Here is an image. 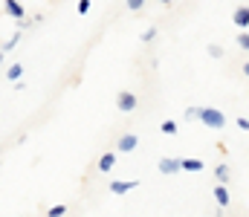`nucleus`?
I'll return each instance as SVG.
<instances>
[{
    "label": "nucleus",
    "instance_id": "obj_1",
    "mask_svg": "<svg viewBox=\"0 0 249 217\" xmlns=\"http://www.w3.org/2000/svg\"><path fill=\"white\" fill-rule=\"evenodd\" d=\"M197 119H200L206 128H212V131H220V128H226V116H223L217 107H200Z\"/></svg>",
    "mask_w": 249,
    "mask_h": 217
},
{
    "label": "nucleus",
    "instance_id": "obj_2",
    "mask_svg": "<svg viewBox=\"0 0 249 217\" xmlns=\"http://www.w3.org/2000/svg\"><path fill=\"white\" fill-rule=\"evenodd\" d=\"M116 104H119V110H122V113H130V110H136L139 99H136L130 90H122V93H119V99H116Z\"/></svg>",
    "mask_w": 249,
    "mask_h": 217
},
{
    "label": "nucleus",
    "instance_id": "obj_3",
    "mask_svg": "<svg viewBox=\"0 0 249 217\" xmlns=\"http://www.w3.org/2000/svg\"><path fill=\"white\" fill-rule=\"evenodd\" d=\"M3 6H6V15H9V17H15L18 23H23V20H26V9H23L18 0H3Z\"/></svg>",
    "mask_w": 249,
    "mask_h": 217
},
{
    "label": "nucleus",
    "instance_id": "obj_4",
    "mask_svg": "<svg viewBox=\"0 0 249 217\" xmlns=\"http://www.w3.org/2000/svg\"><path fill=\"white\" fill-rule=\"evenodd\" d=\"M133 188H139V180H113V183H110V191H113V194H127V191H133Z\"/></svg>",
    "mask_w": 249,
    "mask_h": 217
},
{
    "label": "nucleus",
    "instance_id": "obj_5",
    "mask_svg": "<svg viewBox=\"0 0 249 217\" xmlns=\"http://www.w3.org/2000/svg\"><path fill=\"white\" fill-rule=\"evenodd\" d=\"M232 20H235V26H238L241 32H247V26H249V6H238V9H235V15H232Z\"/></svg>",
    "mask_w": 249,
    "mask_h": 217
},
{
    "label": "nucleus",
    "instance_id": "obj_6",
    "mask_svg": "<svg viewBox=\"0 0 249 217\" xmlns=\"http://www.w3.org/2000/svg\"><path fill=\"white\" fill-rule=\"evenodd\" d=\"M157 168H160L162 174H177V171H180V159H177V156H162Z\"/></svg>",
    "mask_w": 249,
    "mask_h": 217
},
{
    "label": "nucleus",
    "instance_id": "obj_7",
    "mask_svg": "<svg viewBox=\"0 0 249 217\" xmlns=\"http://www.w3.org/2000/svg\"><path fill=\"white\" fill-rule=\"evenodd\" d=\"M136 145H139V136H136V134H122V136H119V150H122V153L136 150Z\"/></svg>",
    "mask_w": 249,
    "mask_h": 217
},
{
    "label": "nucleus",
    "instance_id": "obj_8",
    "mask_svg": "<svg viewBox=\"0 0 249 217\" xmlns=\"http://www.w3.org/2000/svg\"><path fill=\"white\" fill-rule=\"evenodd\" d=\"M113 165H116V153H113V150L102 153V159H99V171L107 174V171H113Z\"/></svg>",
    "mask_w": 249,
    "mask_h": 217
},
{
    "label": "nucleus",
    "instance_id": "obj_9",
    "mask_svg": "<svg viewBox=\"0 0 249 217\" xmlns=\"http://www.w3.org/2000/svg\"><path fill=\"white\" fill-rule=\"evenodd\" d=\"M180 171H203V159H197V156L180 159Z\"/></svg>",
    "mask_w": 249,
    "mask_h": 217
},
{
    "label": "nucleus",
    "instance_id": "obj_10",
    "mask_svg": "<svg viewBox=\"0 0 249 217\" xmlns=\"http://www.w3.org/2000/svg\"><path fill=\"white\" fill-rule=\"evenodd\" d=\"M214 177H217V183H220V185H226V183L232 180V168L223 162V165H217V168H214Z\"/></svg>",
    "mask_w": 249,
    "mask_h": 217
},
{
    "label": "nucleus",
    "instance_id": "obj_11",
    "mask_svg": "<svg viewBox=\"0 0 249 217\" xmlns=\"http://www.w3.org/2000/svg\"><path fill=\"white\" fill-rule=\"evenodd\" d=\"M214 200H217L220 209H226L229 200H232V197H229V188H226V185H217V188H214Z\"/></svg>",
    "mask_w": 249,
    "mask_h": 217
},
{
    "label": "nucleus",
    "instance_id": "obj_12",
    "mask_svg": "<svg viewBox=\"0 0 249 217\" xmlns=\"http://www.w3.org/2000/svg\"><path fill=\"white\" fill-rule=\"evenodd\" d=\"M160 131H162V134H165V136H174V134H177V131H180V125H177V122H171V119H165V122H162V125H160Z\"/></svg>",
    "mask_w": 249,
    "mask_h": 217
},
{
    "label": "nucleus",
    "instance_id": "obj_13",
    "mask_svg": "<svg viewBox=\"0 0 249 217\" xmlns=\"http://www.w3.org/2000/svg\"><path fill=\"white\" fill-rule=\"evenodd\" d=\"M20 75H23V64H12V67L6 70V78H9V81H20Z\"/></svg>",
    "mask_w": 249,
    "mask_h": 217
},
{
    "label": "nucleus",
    "instance_id": "obj_14",
    "mask_svg": "<svg viewBox=\"0 0 249 217\" xmlns=\"http://www.w3.org/2000/svg\"><path fill=\"white\" fill-rule=\"evenodd\" d=\"M18 41H20V32H15V35H12V38H9V41L3 44V52H9V50H15V47H18Z\"/></svg>",
    "mask_w": 249,
    "mask_h": 217
},
{
    "label": "nucleus",
    "instance_id": "obj_15",
    "mask_svg": "<svg viewBox=\"0 0 249 217\" xmlns=\"http://www.w3.org/2000/svg\"><path fill=\"white\" fill-rule=\"evenodd\" d=\"M238 47H241L244 52L249 50V35H247V32H238Z\"/></svg>",
    "mask_w": 249,
    "mask_h": 217
},
{
    "label": "nucleus",
    "instance_id": "obj_16",
    "mask_svg": "<svg viewBox=\"0 0 249 217\" xmlns=\"http://www.w3.org/2000/svg\"><path fill=\"white\" fill-rule=\"evenodd\" d=\"M209 55H212V58H223V47H220V44H212V47H209Z\"/></svg>",
    "mask_w": 249,
    "mask_h": 217
},
{
    "label": "nucleus",
    "instance_id": "obj_17",
    "mask_svg": "<svg viewBox=\"0 0 249 217\" xmlns=\"http://www.w3.org/2000/svg\"><path fill=\"white\" fill-rule=\"evenodd\" d=\"M124 3H127V9H130V12H139V9L145 6V0H124Z\"/></svg>",
    "mask_w": 249,
    "mask_h": 217
},
{
    "label": "nucleus",
    "instance_id": "obj_18",
    "mask_svg": "<svg viewBox=\"0 0 249 217\" xmlns=\"http://www.w3.org/2000/svg\"><path fill=\"white\" fill-rule=\"evenodd\" d=\"M154 38H157V29H145V32H142V41H145V44H151Z\"/></svg>",
    "mask_w": 249,
    "mask_h": 217
},
{
    "label": "nucleus",
    "instance_id": "obj_19",
    "mask_svg": "<svg viewBox=\"0 0 249 217\" xmlns=\"http://www.w3.org/2000/svg\"><path fill=\"white\" fill-rule=\"evenodd\" d=\"M61 215H67V206H53L50 209V217H61Z\"/></svg>",
    "mask_w": 249,
    "mask_h": 217
},
{
    "label": "nucleus",
    "instance_id": "obj_20",
    "mask_svg": "<svg viewBox=\"0 0 249 217\" xmlns=\"http://www.w3.org/2000/svg\"><path fill=\"white\" fill-rule=\"evenodd\" d=\"M90 12V0H78V15H87Z\"/></svg>",
    "mask_w": 249,
    "mask_h": 217
},
{
    "label": "nucleus",
    "instance_id": "obj_21",
    "mask_svg": "<svg viewBox=\"0 0 249 217\" xmlns=\"http://www.w3.org/2000/svg\"><path fill=\"white\" fill-rule=\"evenodd\" d=\"M197 113H200V107H186V119H197Z\"/></svg>",
    "mask_w": 249,
    "mask_h": 217
},
{
    "label": "nucleus",
    "instance_id": "obj_22",
    "mask_svg": "<svg viewBox=\"0 0 249 217\" xmlns=\"http://www.w3.org/2000/svg\"><path fill=\"white\" fill-rule=\"evenodd\" d=\"M238 128H241V131H249V119H247V116H241V119H238Z\"/></svg>",
    "mask_w": 249,
    "mask_h": 217
},
{
    "label": "nucleus",
    "instance_id": "obj_23",
    "mask_svg": "<svg viewBox=\"0 0 249 217\" xmlns=\"http://www.w3.org/2000/svg\"><path fill=\"white\" fill-rule=\"evenodd\" d=\"M3 55H6V52H3V50H0V67H3Z\"/></svg>",
    "mask_w": 249,
    "mask_h": 217
},
{
    "label": "nucleus",
    "instance_id": "obj_24",
    "mask_svg": "<svg viewBox=\"0 0 249 217\" xmlns=\"http://www.w3.org/2000/svg\"><path fill=\"white\" fill-rule=\"evenodd\" d=\"M157 3H171V0H157Z\"/></svg>",
    "mask_w": 249,
    "mask_h": 217
},
{
    "label": "nucleus",
    "instance_id": "obj_25",
    "mask_svg": "<svg viewBox=\"0 0 249 217\" xmlns=\"http://www.w3.org/2000/svg\"><path fill=\"white\" fill-rule=\"evenodd\" d=\"M0 153H3V148H0Z\"/></svg>",
    "mask_w": 249,
    "mask_h": 217
}]
</instances>
